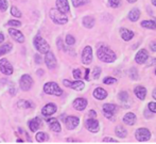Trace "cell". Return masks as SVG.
<instances>
[{
  "label": "cell",
  "instance_id": "6da1fadb",
  "mask_svg": "<svg viewBox=\"0 0 156 144\" xmlns=\"http://www.w3.org/2000/svg\"><path fill=\"white\" fill-rule=\"evenodd\" d=\"M97 56L102 62L105 63H113L116 60V55L108 46H101L97 50Z\"/></svg>",
  "mask_w": 156,
  "mask_h": 144
},
{
  "label": "cell",
  "instance_id": "7a4b0ae2",
  "mask_svg": "<svg viewBox=\"0 0 156 144\" xmlns=\"http://www.w3.org/2000/svg\"><path fill=\"white\" fill-rule=\"evenodd\" d=\"M50 18L52 19V21L58 25H65L68 21V18L66 17V15L64 13L60 12L58 9H51L50 10Z\"/></svg>",
  "mask_w": 156,
  "mask_h": 144
},
{
  "label": "cell",
  "instance_id": "3957f363",
  "mask_svg": "<svg viewBox=\"0 0 156 144\" xmlns=\"http://www.w3.org/2000/svg\"><path fill=\"white\" fill-rule=\"evenodd\" d=\"M33 44H34V47L37 49V51L41 52V54H47L50 49V46L45 40L41 36H35L33 40Z\"/></svg>",
  "mask_w": 156,
  "mask_h": 144
},
{
  "label": "cell",
  "instance_id": "277c9868",
  "mask_svg": "<svg viewBox=\"0 0 156 144\" xmlns=\"http://www.w3.org/2000/svg\"><path fill=\"white\" fill-rule=\"evenodd\" d=\"M44 92L49 95H55V96H61L63 94V90L58 86L55 82H47L44 85Z\"/></svg>",
  "mask_w": 156,
  "mask_h": 144
},
{
  "label": "cell",
  "instance_id": "5b68a950",
  "mask_svg": "<svg viewBox=\"0 0 156 144\" xmlns=\"http://www.w3.org/2000/svg\"><path fill=\"white\" fill-rule=\"evenodd\" d=\"M102 111L106 119H111V121H114V119H115L114 115L117 113L118 107L116 105H113V104H105V105H103Z\"/></svg>",
  "mask_w": 156,
  "mask_h": 144
},
{
  "label": "cell",
  "instance_id": "8992f818",
  "mask_svg": "<svg viewBox=\"0 0 156 144\" xmlns=\"http://www.w3.org/2000/svg\"><path fill=\"white\" fill-rule=\"evenodd\" d=\"M135 137L139 142H147V141L150 140L151 138V132L147 128H139V129L136 130Z\"/></svg>",
  "mask_w": 156,
  "mask_h": 144
},
{
  "label": "cell",
  "instance_id": "52a82bcc",
  "mask_svg": "<svg viewBox=\"0 0 156 144\" xmlns=\"http://www.w3.org/2000/svg\"><path fill=\"white\" fill-rule=\"evenodd\" d=\"M32 85H33V79L30 75L26 74L23 76H21L20 80H19V86H20L21 90L29 91Z\"/></svg>",
  "mask_w": 156,
  "mask_h": 144
},
{
  "label": "cell",
  "instance_id": "ba28073f",
  "mask_svg": "<svg viewBox=\"0 0 156 144\" xmlns=\"http://www.w3.org/2000/svg\"><path fill=\"white\" fill-rule=\"evenodd\" d=\"M0 70H1L2 74L10 76V75L13 74V66L11 65L10 62L6 59H1L0 60Z\"/></svg>",
  "mask_w": 156,
  "mask_h": 144
},
{
  "label": "cell",
  "instance_id": "9c48e42d",
  "mask_svg": "<svg viewBox=\"0 0 156 144\" xmlns=\"http://www.w3.org/2000/svg\"><path fill=\"white\" fill-rule=\"evenodd\" d=\"M63 83L65 86H67V88H71L76 91H82L83 89L85 88L84 82H83V81H80L79 79H78V81H72V82L69 80H67V79H65V80H63Z\"/></svg>",
  "mask_w": 156,
  "mask_h": 144
},
{
  "label": "cell",
  "instance_id": "30bf717a",
  "mask_svg": "<svg viewBox=\"0 0 156 144\" xmlns=\"http://www.w3.org/2000/svg\"><path fill=\"white\" fill-rule=\"evenodd\" d=\"M93 61V49L90 46H86L82 52V62L84 64H90Z\"/></svg>",
  "mask_w": 156,
  "mask_h": 144
},
{
  "label": "cell",
  "instance_id": "8fae6325",
  "mask_svg": "<svg viewBox=\"0 0 156 144\" xmlns=\"http://www.w3.org/2000/svg\"><path fill=\"white\" fill-rule=\"evenodd\" d=\"M45 63H46V65H47V67L49 68V70H53V68H55L56 59H55V56H54L51 51H48L47 54H46Z\"/></svg>",
  "mask_w": 156,
  "mask_h": 144
},
{
  "label": "cell",
  "instance_id": "7c38bea8",
  "mask_svg": "<svg viewBox=\"0 0 156 144\" xmlns=\"http://www.w3.org/2000/svg\"><path fill=\"white\" fill-rule=\"evenodd\" d=\"M64 122H65V125H66V127H67V129L71 130V129H74V128L79 125L80 119L76 116H67L64 119Z\"/></svg>",
  "mask_w": 156,
  "mask_h": 144
},
{
  "label": "cell",
  "instance_id": "4fadbf2b",
  "mask_svg": "<svg viewBox=\"0 0 156 144\" xmlns=\"http://www.w3.org/2000/svg\"><path fill=\"white\" fill-rule=\"evenodd\" d=\"M56 110H58V107H56L55 104L50 103V104H47L45 107H43V109H41V114H43L44 116H50V115L55 113Z\"/></svg>",
  "mask_w": 156,
  "mask_h": 144
},
{
  "label": "cell",
  "instance_id": "5bb4252c",
  "mask_svg": "<svg viewBox=\"0 0 156 144\" xmlns=\"http://www.w3.org/2000/svg\"><path fill=\"white\" fill-rule=\"evenodd\" d=\"M85 126L90 132H98L99 131V122L96 119H91L89 117L85 122Z\"/></svg>",
  "mask_w": 156,
  "mask_h": 144
},
{
  "label": "cell",
  "instance_id": "9a60e30c",
  "mask_svg": "<svg viewBox=\"0 0 156 144\" xmlns=\"http://www.w3.org/2000/svg\"><path fill=\"white\" fill-rule=\"evenodd\" d=\"M56 8L60 12L67 14L70 12V6L68 3V0H56Z\"/></svg>",
  "mask_w": 156,
  "mask_h": 144
},
{
  "label": "cell",
  "instance_id": "2e32d148",
  "mask_svg": "<svg viewBox=\"0 0 156 144\" xmlns=\"http://www.w3.org/2000/svg\"><path fill=\"white\" fill-rule=\"evenodd\" d=\"M9 33H10L11 36L16 42H18V43H23V42H25V36H23V34L19 30H16V29H14V28H10L9 29Z\"/></svg>",
  "mask_w": 156,
  "mask_h": 144
},
{
  "label": "cell",
  "instance_id": "e0dca14e",
  "mask_svg": "<svg viewBox=\"0 0 156 144\" xmlns=\"http://www.w3.org/2000/svg\"><path fill=\"white\" fill-rule=\"evenodd\" d=\"M148 58H149L148 51H147L146 49H140L139 51L136 54L135 61L137 62L138 64H144V63H146V62H147Z\"/></svg>",
  "mask_w": 156,
  "mask_h": 144
},
{
  "label": "cell",
  "instance_id": "ac0fdd59",
  "mask_svg": "<svg viewBox=\"0 0 156 144\" xmlns=\"http://www.w3.org/2000/svg\"><path fill=\"white\" fill-rule=\"evenodd\" d=\"M47 123L48 125H49L50 129L52 130V131L54 132H60L61 131V124L60 122L58 121V119H55V117H50V119H47Z\"/></svg>",
  "mask_w": 156,
  "mask_h": 144
},
{
  "label": "cell",
  "instance_id": "d6986e66",
  "mask_svg": "<svg viewBox=\"0 0 156 144\" xmlns=\"http://www.w3.org/2000/svg\"><path fill=\"white\" fill-rule=\"evenodd\" d=\"M72 106H73L74 109L78 110V111H83V110H84L85 108H86V106H87V100L85 98L80 97V98L74 99Z\"/></svg>",
  "mask_w": 156,
  "mask_h": 144
},
{
  "label": "cell",
  "instance_id": "ffe728a7",
  "mask_svg": "<svg viewBox=\"0 0 156 144\" xmlns=\"http://www.w3.org/2000/svg\"><path fill=\"white\" fill-rule=\"evenodd\" d=\"M120 35H121L123 41L127 42V41H131V40L134 37V32L126 28H121L120 29Z\"/></svg>",
  "mask_w": 156,
  "mask_h": 144
},
{
  "label": "cell",
  "instance_id": "44dd1931",
  "mask_svg": "<svg viewBox=\"0 0 156 144\" xmlns=\"http://www.w3.org/2000/svg\"><path fill=\"white\" fill-rule=\"evenodd\" d=\"M41 121L39 117H34L31 121H29V128L32 132H36L38 130V128L41 127Z\"/></svg>",
  "mask_w": 156,
  "mask_h": 144
},
{
  "label": "cell",
  "instance_id": "7402d4cb",
  "mask_svg": "<svg viewBox=\"0 0 156 144\" xmlns=\"http://www.w3.org/2000/svg\"><path fill=\"white\" fill-rule=\"evenodd\" d=\"M94 97L97 98L98 100H103L107 97V92L102 88H97L94 91Z\"/></svg>",
  "mask_w": 156,
  "mask_h": 144
},
{
  "label": "cell",
  "instance_id": "603a6c76",
  "mask_svg": "<svg viewBox=\"0 0 156 144\" xmlns=\"http://www.w3.org/2000/svg\"><path fill=\"white\" fill-rule=\"evenodd\" d=\"M134 93H135V95L138 97V98L141 99V100H144V99L146 98V95H147V89L142 85H138L135 88Z\"/></svg>",
  "mask_w": 156,
  "mask_h": 144
},
{
  "label": "cell",
  "instance_id": "cb8c5ba5",
  "mask_svg": "<svg viewBox=\"0 0 156 144\" xmlns=\"http://www.w3.org/2000/svg\"><path fill=\"white\" fill-rule=\"evenodd\" d=\"M136 115L134 114V113H132V112H129V113H126L124 115V117H123V122L126 125H129V126H133V125H135V123H136Z\"/></svg>",
  "mask_w": 156,
  "mask_h": 144
},
{
  "label": "cell",
  "instance_id": "d4e9b609",
  "mask_svg": "<svg viewBox=\"0 0 156 144\" xmlns=\"http://www.w3.org/2000/svg\"><path fill=\"white\" fill-rule=\"evenodd\" d=\"M140 17V11L138 9H133L129 13V19L131 21H137Z\"/></svg>",
  "mask_w": 156,
  "mask_h": 144
},
{
  "label": "cell",
  "instance_id": "484cf974",
  "mask_svg": "<svg viewBox=\"0 0 156 144\" xmlns=\"http://www.w3.org/2000/svg\"><path fill=\"white\" fill-rule=\"evenodd\" d=\"M115 134L117 135V137H119V138H121V139H123V138H125V137L127 136L126 129H125L122 125H118L117 127H116Z\"/></svg>",
  "mask_w": 156,
  "mask_h": 144
},
{
  "label": "cell",
  "instance_id": "4316f807",
  "mask_svg": "<svg viewBox=\"0 0 156 144\" xmlns=\"http://www.w3.org/2000/svg\"><path fill=\"white\" fill-rule=\"evenodd\" d=\"M83 25H84L85 28L91 29L94 26V18L91 16H85L83 18Z\"/></svg>",
  "mask_w": 156,
  "mask_h": 144
},
{
  "label": "cell",
  "instance_id": "83f0119b",
  "mask_svg": "<svg viewBox=\"0 0 156 144\" xmlns=\"http://www.w3.org/2000/svg\"><path fill=\"white\" fill-rule=\"evenodd\" d=\"M118 98H119V100L121 101L122 104H124V108H129V106H127V103L129 101V94H127V92H121L119 93V95H118Z\"/></svg>",
  "mask_w": 156,
  "mask_h": 144
},
{
  "label": "cell",
  "instance_id": "f1b7e54d",
  "mask_svg": "<svg viewBox=\"0 0 156 144\" xmlns=\"http://www.w3.org/2000/svg\"><path fill=\"white\" fill-rule=\"evenodd\" d=\"M141 27L151 29V30H156V18L153 21H141Z\"/></svg>",
  "mask_w": 156,
  "mask_h": 144
},
{
  "label": "cell",
  "instance_id": "f546056e",
  "mask_svg": "<svg viewBox=\"0 0 156 144\" xmlns=\"http://www.w3.org/2000/svg\"><path fill=\"white\" fill-rule=\"evenodd\" d=\"M11 50H12V44H10V43L0 46V57L8 54V52H10Z\"/></svg>",
  "mask_w": 156,
  "mask_h": 144
},
{
  "label": "cell",
  "instance_id": "4dcf8cb0",
  "mask_svg": "<svg viewBox=\"0 0 156 144\" xmlns=\"http://www.w3.org/2000/svg\"><path fill=\"white\" fill-rule=\"evenodd\" d=\"M36 141L37 142H39V143H43V142H46V141L49 139V136H48L46 132H38V134L36 135Z\"/></svg>",
  "mask_w": 156,
  "mask_h": 144
},
{
  "label": "cell",
  "instance_id": "1f68e13d",
  "mask_svg": "<svg viewBox=\"0 0 156 144\" xmlns=\"http://www.w3.org/2000/svg\"><path fill=\"white\" fill-rule=\"evenodd\" d=\"M17 106L20 108H25V109H29V108H31V103L30 101H27V100H19L18 103H17Z\"/></svg>",
  "mask_w": 156,
  "mask_h": 144
},
{
  "label": "cell",
  "instance_id": "d6a6232c",
  "mask_svg": "<svg viewBox=\"0 0 156 144\" xmlns=\"http://www.w3.org/2000/svg\"><path fill=\"white\" fill-rule=\"evenodd\" d=\"M129 78L131 79H133V80H137L138 79V72H137V70H136L135 67H132L131 70H129Z\"/></svg>",
  "mask_w": 156,
  "mask_h": 144
},
{
  "label": "cell",
  "instance_id": "836d02e7",
  "mask_svg": "<svg viewBox=\"0 0 156 144\" xmlns=\"http://www.w3.org/2000/svg\"><path fill=\"white\" fill-rule=\"evenodd\" d=\"M71 1H72V4H73V6L78 8V6H84V4L88 3L89 0H71Z\"/></svg>",
  "mask_w": 156,
  "mask_h": 144
},
{
  "label": "cell",
  "instance_id": "e575fe53",
  "mask_svg": "<svg viewBox=\"0 0 156 144\" xmlns=\"http://www.w3.org/2000/svg\"><path fill=\"white\" fill-rule=\"evenodd\" d=\"M121 4V0H108V6L111 8H118Z\"/></svg>",
  "mask_w": 156,
  "mask_h": 144
},
{
  "label": "cell",
  "instance_id": "d590c367",
  "mask_svg": "<svg viewBox=\"0 0 156 144\" xmlns=\"http://www.w3.org/2000/svg\"><path fill=\"white\" fill-rule=\"evenodd\" d=\"M11 14L15 17H21V12L16 6H12V8H11Z\"/></svg>",
  "mask_w": 156,
  "mask_h": 144
},
{
  "label": "cell",
  "instance_id": "8d00e7d4",
  "mask_svg": "<svg viewBox=\"0 0 156 144\" xmlns=\"http://www.w3.org/2000/svg\"><path fill=\"white\" fill-rule=\"evenodd\" d=\"M74 43H76V39H74L72 35H70V34L66 35V44H67V45H73Z\"/></svg>",
  "mask_w": 156,
  "mask_h": 144
},
{
  "label": "cell",
  "instance_id": "74e56055",
  "mask_svg": "<svg viewBox=\"0 0 156 144\" xmlns=\"http://www.w3.org/2000/svg\"><path fill=\"white\" fill-rule=\"evenodd\" d=\"M116 81L117 80H116L115 78H113V77H106V78L103 79V83H104V85H113Z\"/></svg>",
  "mask_w": 156,
  "mask_h": 144
},
{
  "label": "cell",
  "instance_id": "f35d334b",
  "mask_svg": "<svg viewBox=\"0 0 156 144\" xmlns=\"http://www.w3.org/2000/svg\"><path fill=\"white\" fill-rule=\"evenodd\" d=\"M6 9H8V1L6 0H0V11L5 12Z\"/></svg>",
  "mask_w": 156,
  "mask_h": 144
},
{
  "label": "cell",
  "instance_id": "ab89813d",
  "mask_svg": "<svg viewBox=\"0 0 156 144\" xmlns=\"http://www.w3.org/2000/svg\"><path fill=\"white\" fill-rule=\"evenodd\" d=\"M100 74H101V68L100 67H94V79H98L100 77Z\"/></svg>",
  "mask_w": 156,
  "mask_h": 144
},
{
  "label": "cell",
  "instance_id": "60d3db41",
  "mask_svg": "<svg viewBox=\"0 0 156 144\" xmlns=\"http://www.w3.org/2000/svg\"><path fill=\"white\" fill-rule=\"evenodd\" d=\"M8 25L9 26H13V27H20L21 23H20V21H9Z\"/></svg>",
  "mask_w": 156,
  "mask_h": 144
},
{
  "label": "cell",
  "instance_id": "b9f144b4",
  "mask_svg": "<svg viewBox=\"0 0 156 144\" xmlns=\"http://www.w3.org/2000/svg\"><path fill=\"white\" fill-rule=\"evenodd\" d=\"M148 108H149V110H150V111L156 113V103H153V101H152V103H149Z\"/></svg>",
  "mask_w": 156,
  "mask_h": 144
},
{
  "label": "cell",
  "instance_id": "7bdbcfd3",
  "mask_svg": "<svg viewBox=\"0 0 156 144\" xmlns=\"http://www.w3.org/2000/svg\"><path fill=\"white\" fill-rule=\"evenodd\" d=\"M73 77L76 79H80L82 77V74H81V70H73Z\"/></svg>",
  "mask_w": 156,
  "mask_h": 144
},
{
  "label": "cell",
  "instance_id": "ee69618b",
  "mask_svg": "<svg viewBox=\"0 0 156 144\" xmlns=\"http://www.w3.org/2000/svg\"><path fill=\"white\" fill-rule=\"evenodd\" d=\"M103 142L104 143H118V141L115 140V139H112V138H104L103 139Z\"/></svg>",
  "mask_w": 156,
  "mask_h": 144
},
{
  "label": "cell",
  "instance_id": "f6af8a7d",
  "mask_svg": "<svg viewBox=\"0 0 156 144\" xmlns=\"http://www.w3.org/2000/svg\"><path fill=\"white\" fill-rule=\"evenodd\" d=\"M41 61H43L41 57L39 55H35V62H36V64H41Z\"/></svg>",
  "mask_w": 156,
  "mask_h": 144
},
{
  "label": "cell",
  "instance_id": "bcb514c9",
  "mask_svg": "<svg viewBox=\"0 0 156 144\" xmlns=\"http://www.w3.org/2000/svg\"><path fill=\"white\" fill-rule=\"evenodd\" d=\"M88 115H89V117H91V119H96L97 113H96V111H94V110H90V111L88 112Z\"/></svg>",
  "mask_w": 156,
  "mask_h": 144
},
{
  "label": "cell",
  "instance_id": "7dc6e473",
  "mask_svg": "<svg viewBox=\"0 0 156 144\" xmlns=\"http://www.w3.org/2000/svg\"><path fill=\"white\" fill-rule=\"evenodd\" d=\"M150 48L152 51H155L156 52V42H152V43L150 44Z\"/></svg>",
  "mask_w": 156,
  "mask_h": 144
},
{
  "label": "cell",
  "instance_id": "c3c4849f",
  "mask_svg": "<svg viewBox=\"0 0 156 144\" xmlns=\"http://www.w3.org/2000/svg\"><path fill=\"white\" fill-rule=\"evenodd\" d=\"M89 72H90V70H89L88 68H87L86 72H85V73H86V74H85V79H86V80H88V79H89Z\"/></svg>",
  "mask_w": 156,
  "mask_h": 144
},
{
  "label": "cell",
  "instance_id": "681fc988",
  "mask_svg": "<svg viewBox=\"0 0 156 144\" xmlns=\"http://www.w3.org/2000/svg\"><path fill=\"white\" fill-rule=\"evenodd\" d=\"M58 48H60V49H63V43H62V41H61V40H58Z\"/></svg>",
  "mask_w": 156,
  "mask_h": 144
},
{
  "label": "cell",
  "instance_id": "f907efd6",
  "mask_svg": "<svg viewBox=\"0 0 156 144\" xmlns=\"http://www.w3.org/2000/svg\"><path fill=\"white\" fill-rule=\"evenodd\" d=\"M154 64H156V59L151 60V62H150V63H149V66H151V65H154Z\"/></svg>",
  "mask_w": 156,
  "mask_h": 144
},
{
  "label": "cell",
  "instance_id": "816d5d0a",
  "mask_svg": "<svg viewBox=\"0 0 156 144\" xmlns=\"http://www.w3.org/2000/svg\"><path fill=\"white\" fill-rule=\"evenodd\" d=\"M37 75H38V76H41V75H44V70H37Z\"/></svg>",
  "mask_w": 156,
  "mask_h": 144
},
{
  "label": "cell",
  "instance_id": "f5cc1de1",
  "mask_svg": "<svg viewBox=\"0 0 156 144\" xmlns=\"http://www.w3.org/2000/svg\"><path fill=\"white\" fill-rule=\"evenodd\" d=\"M3 41H4V35L2 33H0V43H2Z\"/></svg>",
  "mask_w": 156,
  "mask_h": 144
},
{
  "label": "cell",
  "instance_id": "db71d44e",
  "mask_svg": "<svg viewBox=\"0 0 156 144\" xmlns=\"http://www.w3.org/2000/svg\"><path fill=\"white\" fill-rule=\"evenodd\" d=\"M152 95H153V98H154L155 100H156V89H154V91H153Z\"/></svg>",
  "mask_w": 156,
  "mask_h": 144
},
{
  "label": "cell",
  "instance_id": "11a10c76",
  "mask_svg": "<svg viewBox=\"0 0 156 144\" xmlns=\"http://www.w3.org/2000/svg\"><path fill=\"white\" fill-rule=\"evenodd\" d=\"M137 0H127V2H129V3H133V2H136Z\"/></svg>",
  "mask_w": 156,
  "mask_h": 144
},
{
  "label": "cell",
  "instance_id": "9f6ffc18",
  "mask_svg": "<svg viewBox=\"0 0 156 144\" xmlns=\"http://www.w3.org/2000/svg\"><path fill=\"white\" fill-rule=\"evenodd\" d=\"M152 4L153 6H156V0H152Z\"/></svg>",
  "mask_w": 156,
  "mask_h": 144
},
{
  "label": "cell",
  "instance_id": "6f0895ef",
  "mask_svg": "<svg viewBox=\"0 0 156 144\" xmlns=\"http://www.w3.org/2000/svg\"><path fill=\"white\" fill-rule=\"evenodd\" d=\"M17 142H18V143H21V142H23V140H20V139H18V140H17Z\"/></svg>",
  "mask_w": 156,
  "mask_h": 144
},
{
  "label": "cell",
  "instance_id": "680465c9",
  "mask_svg": "<svg viewBox=\"0 0 156 144\" xmlns=\"http://www.w3.org/2000/svg\"><path fill=\"white\" fill-rule=\"evenodd\" d=\"M155 75H156V70H155Z\"/></svg>",
  "mask_w": 156,
  "mask_h": 144
}]
</instances>
